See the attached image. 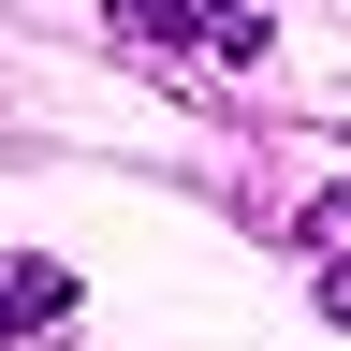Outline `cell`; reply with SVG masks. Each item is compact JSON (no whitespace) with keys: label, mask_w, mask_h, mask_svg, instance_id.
I'll list each match as a JSON object with an SVG mask.
<instances>
[{"label":"cell","mask_w":351,"mask_h":351,"mask_svg":"<svg viewBox=\"0 0 351 351\" xmlns=\"http://www.w3.org/2000/svg\"><path fill=\"white\" fill-rule=\"evenodd\" d=\"M59 307H73V278H59V263H0V351H15V337H44V322H59Z\"/></svg>","instance_id":"obj_2"},{"label":"cell","mask_w":351,"mask_h":351,"mask_svg":"<svg viewBox=\"0 0 351 351\" xmlns=\"http://www.w3.org/2000/svg\"><path fill=\"white\" fill-rule=\"evenodd\" d=\"M117 29H147V44H205V59H249V44H263V0H117Z\"/></svg>","instance_id":"obj_1"},{"label":"cell","mask_w":351,"mask_h":351,"mask_svg":"<svg viewBox=\"0 0 351 351\" xmlns=\"http://www.w3.org/2000/svg\"><path fill=\"white\" fill-rule=\"evenodd\" d=\"M322 307H337V322H351V249H337V263H322Z\"/></svg>","instance_id":"obj_3"},{"label":"cell","mask_w":351,"mask_h":351,"mask_svg":"<svg viewBox=\"0 0 351 351\" xmlns=\"http://www.w3.org/2000/svg\"><path fill=\"white\" fill-rule=\"evenodd\" d=\"M322 234H351V191H337V205H322Z\"/></svg>","instance_id":"obj_4"}]
</instances>
